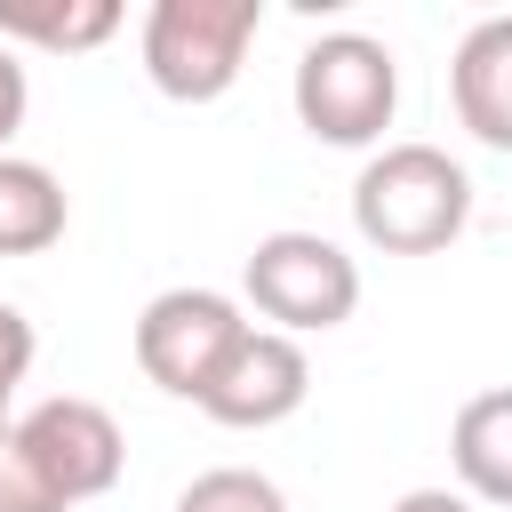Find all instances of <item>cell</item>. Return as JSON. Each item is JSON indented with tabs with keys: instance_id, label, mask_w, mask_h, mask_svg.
<instances>
[{
	"instance_id": "cell-1",
	"label": "cell",
	"mask_w": 512,
	"mask_h": 512,
	"mask_svg": "<svg viewBox=\"0 0 512 512\" xmlns=\"http://www.w3.org/2000/svg\"><path fill=\"white\" fill-rule=\"evenodd\" d=\"M352 224L384 256H432L472 224V176L440 144H384L352 176Z\"/></svg>"
},
{
	"instance_id": "cell-2",
	"label": "cell",
	"mask_w": 512,
	"mask_h": 512,
	"mask_svg": "<svg viewBox=\"0 0 512 512\" xmlns=\"http://www.w3.org/2000/svg\"><path fill=\"white\" fill-rule=\"evenodd\" d=\"M288 96L320 144H376L400 112V56L376 32H320L296 56Z\"/></svg>"
},
{
	"instance_id": "cell-3",
	"label": "cell",
	"mask_w": 512,
	"mask_h": 512,
	"mask_svg": "<svg viewBox=\"0 0 512 512\" xmlns=\"http://www.w3.org/2000/svg\"><path fill=\"white\" fill-rule=\"evenodd\" d=\"M256 32H264V0H152L144 72L176 104H216L240 80Z\"/></svg>"
},
{
	"instance_id": "cell-4",
	"label": "cell",
	"mask_w": 512,
	"mask_h": 512,
	"mask_svg": "<svg viewBox=\"0 0 512 512\" xmlns=\"http://www.w3.org/2000/svg\"><path fill=\"white\" fill-rule=\"evenodd\" d=\"M248 304L280 328V336H320L344 328L360 304V264L328 240V232H264L240 264Z\"/></svg>"
},
{
	"instance_id": "cell-5",
	"label": "cell",
	"mask_w": 512,
	"mask_h": 512,
	"mask_svg": "<svg viewBox=\"0 0 512 512\" xmlns=\"http://www.w3.org/2000/svg\"><path fill=\"white\" fill-rule=\"evenodd\" d=\"M248 336L240 304L224 288H160L144 312H136V368L176 392V400H200L208 376L224 368V352Z\"/></svg>"
},
{
	"instance_id": "cell-6",
	"label": "cell",
	"mask_w": 512,
	"mask_h": 512,
	"mask_svg": "<svg viewBox=\"0 0 512 512\" xmlns=\"http://www.w3.org/2000/svg\"><path fill=\"white\" fill-rule=\"evenodd\" d=\"M8 440L24 448V464H32L64 504L104 496V488L120 480V464H128V440H120L112 408H96V400H80V392H56V400L24 408V416L8 424Z\"/></svg>"
},
{
	"instance_id": "cell-7",
	"label": "cell",
	"mask_w": 512,
	"mask_h": 512,
	"mask_svg": "<svg viewBox=\"0 0 512 512\" xmlns=\"http://www.w3.org/2000/svg\"><path fill=\"white\" fill-rule=\"evenodd\" d=\"M304 392H312L304 344L280 336V328H248V336L224 352V368L208 376L200 408H208L216 424H232V432H264V424H288V416L304 408Z\"/></svg>"
},
{
	"instance_id": "cell-8",
	"label": "cell",
	"mask_w": 512,
	"mask_h": 512,
	"mask_svg": "<svg viewBox=\"0 0 512 512\" xmlns=\"http://www.w3.org/2000/svg\"><path fill=\"white\" fill-rule=\"evenodd\" d=\"M448 96H456V120H464L488 152H512V8H504V16H480V24L456 40Z\"/></svg>"
},
{
	"instance_id": "cell-9",
	"label": "cell",
	"mask_w": 512,
	"mask_h": 512,
	"mask_svg": "<svg viewBox=\"0 0 512 512\" xmlns=\"http://www.w3.org/2000/svg\"><path fill=\"white\" fill-rule=\"evenodd\" d=\"M448 464L472 504H512V384L472 392L448 424Z\"/></svg>"
},
{
	"instance_id": "cell-10",
	"label": "cell",
	"mask_w": 512,
	"mask_h": 512,
	"mask_svg": "<svg viewBox=\"0 0 512 512\" xmlns=\"http://www.w3.org/2000/svg\"><path fill=\"white\" fill-rule=\"evenodd\" d=\"M64 216H72V208H64L56 168L0 152V256H40V248H56V240H64Z\"/></svg>"
},
{
	"instance_id": "cell-11",
	"label": "cell",
	"mask_w": 512,
	"mask_h": 512,
	"mask_svg": "<svg viewBox=\"0 0 512 512\" xmlns=\"http://www.w3.org/2000/svg\"><path fill=\"white\" fill-rule=\"evenodd\" d=\"M112 32H120V0H0V48L32 40L56 56H80V48H104Z\"/></svg>"
},
{
	"instance_id": "cell-12",
	"label": "cell",
	"mask_w": 512,
	"mask_h": 512,
	"mask_svg": "<svg viewBox=\"0 0 512 512\" xmlns=\"http://www.w3.org/2000/svg\"><path fill=\"white\" fill-rule=\"evenodd\" d=\"M176 512H288V496H280V480H264L248 464H216L176 496Z\"/></svg>"
},
{
	"instance_id": "cell-13",
	"label": "cell",
	"mask_w": 512,
	"mask_h": 512,
	"mask_svg": "<svg viewBox=\"0 0 512 512\" xmlns=\"http://www.w3.org/2000/svg\"><path fill=\"white\" fill-rule=\"evenodd\" d=\"M0 512H72L32 464H24V448L16 440H0Z\"/></svg>"
},
{
	"instance_id": "cell-14",
	"label": "cell",
	"mask_w": 512,
	"mask_h": 512,
	"mask_svg": "<svg viewBox=\"0 0 512 512\" xmlns=\"http://www.w3.org/2000/svg\"><path fill=\"white\" fill-rule=\"evenodd\" d=\"M32 352H40V336H32V320L0 296V392L16 400V384H24V368H32Z\"/></svg>"
},
{
	"instance_id": "cell-15",
	"label": "cell",
	"mask_w": 512,
	"mask_h": 512,
	"mask_svg": "<svg viewBox=\"0 0 512 512\" xmlns=\"http://www.w3.org/2000/svg\"><path fill=\"white\" fill-rule=\"evenodd\" d=\"M24 104H32V80H24V64L0 48V152H8V136L24 128Z\"/></svg>"
},
{
	"instance_id": "cell-16",
	"label": "cell",
	"mask_w": 512,
	"mask_h": 512,
	"mask_svg": "<svg viewBox=\"0 0 512 512\" xmlns=\"http://www.w3.org/2000/svg\"><path fill=\"white\" fill-rule=\"evenodd\" d=\"M392 512H472V496L464 488H408Z\"/></svg>"
},
{
	"instance_id": "cell-17",
	"label": "cell",
	"mask_w": 512,
	"mask_h": 512,
	"mask_svg": "<svg viewBox=\"0 0 512 512\" xmlns=\"http://www.w3.org/2000/svg\"><path fill=\"white\" fill-rule=\"evenodd\" d=\"M8 408H16V400H8V392H0V440H8V424H16V416H8Z\"/></svg>"
}]
</instances>
